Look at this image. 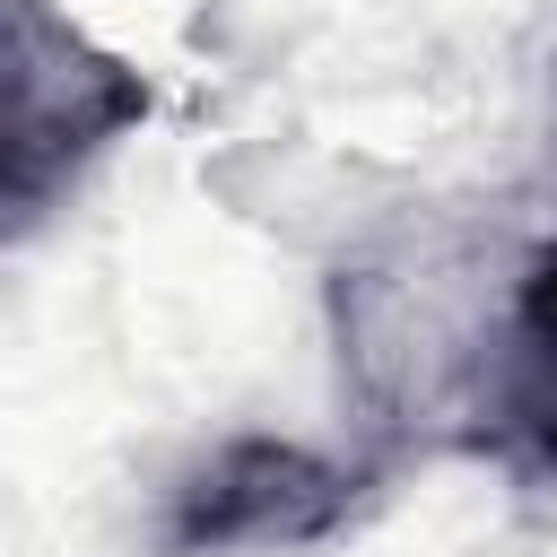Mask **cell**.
<instances>
[{
	"instance_id": "cell-1",
	"label": "cell",
	"mask_w": 557,
	"mask_h": 557,
	"mask_svg": "<svg viewBox=\"0 0 557 557\" xmlns=\"http://www.w3.org/2000/svg\"><path fill=\"white\" fill-rule=\"evenodd\" d=\"M157 113V87L52 0H0V235L44 226L70 183Z\"/></svg>"
},
{
	"instance_id": "cell-2",
	"label": "cell",
	"mask_w": 557,
	"mask_h": 557,
	"mask_svg": "<svg viewBox=\"0 0 557 557\" xmlns=\"http://www.w3.org/2000/svg\"><path fill=\"white\" fill-rule=\"evenodd\" d=\"M374 487V470H348L313 444L287 435H235L218 444L165 505L157 548L165 557H235V548H313L331 540L357 496Z\"/></svg>"
},
{
	"instance_id": "cell-3",
	"label": "cell",
	"mask_w": 557,
	"mask_h": 557,
	"mask_svg": "<svg viewBox=\"0 0 557 557\" xmlns=\"http://www.w3.org/2000/svg\"><path fill=\"white\" fill-rule=\"evenodd\" d=\"M487 426H470V444L505 453L513 470H557V235L522 261L505 339L479 374V409Z\"/></svg>"
}]
</instances>
